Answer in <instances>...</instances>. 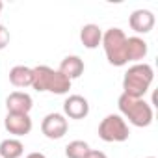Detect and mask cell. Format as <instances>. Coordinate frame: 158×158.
<instances>
[{"mask_svg":"<svg viewBox=\"0 0 158 158\" xmlns=\"http://www.w3.org/2000/svg\"><path fill=\"white\" fill-rule=\"evenodd\" d=\"M154 80V69L149 63H134L123 76V93L134 99H143Z\"/></svg>","mask_w":158,"mask_h":158,"instance_id":"obj_1","label":"cell"},{"mask_svg":"<svg viewBox=\"0 0 158 158\" xmlns=\"http://www.w3.org/2000/svg\"><path fill=\"white\" fill-rule=\"evenodd\" d=\"M117 108H119V115L138 128L149 127L154 119L152 106L145 99H134V97L121 93L117 99Z\"/></svg>","mask_w":158,"mask_h":158,"instance_id":"obj_2","label":"cell"},{"mask_svg":"<svg viewBox=\"0 0 158 158\" xmlns=\"http://www.w3.org/2000/svg\"><path fill=\"white\" fill-rule=\"evenodd\" d=\"M34 80L32 88L39 93H54V95H65L71 89V80L65 78L58 69H52L48 65H37L32 67Z\"/></svg>","mask_w":158,"mask_h":158,"instance_id":"obj_3","label":"cell"},{"mask_svg":"<svg viewBox=\"0 0 158 158\" xmlns=\"http://www.w3.org/2000/svg\"><path fill=\"white\" fill-rule=\"evenodd\" d=\"M102 48L106 60L114 67H123L128 63L127 60V34L121 28H108L102 32Z\"/></svg>","mask_w":158,"mask_h":158,"instance_id":"obj_4","label":"cell"},{"mask_svg":"<svg viewBox=\"0 0 158 158\" xmlns=\"http://www.w3.org/2000/svg\"><path fill=\"white\" fill-rule=\"evenodd\" d=\"M99 138L106 143H123L130 138L128 123L119 114H108L99 123Z\"/></svg>","mask_w":158,"mask_h":158,"instance_id":"obj_5","label":"cell"},{"mask_svg":"<svg viewBox=\"0 0 158 158\" xmlns=\"http://www.w3.org/2000/svg\"><path fill=\"white\" fill-rule=\"evenodd\" d=\"M67 130H69V121L63 114L52 112L47 114L41 121V132L48 139H61L67 134Z\"/></svg>","mask_w":158,"mask_h":158,"instance_id":"obj_6","label":"cell"},{"mask_svg":"<svg viewBox=\"0 0 158 158\" xmlns=\"http://www.w3.org/2000/svg\"><path fill=\"white\" fill-rule=\"evenodd\" d=\"M4 127L10 134H13L15 138H21L32 132L34 123L30 114H8L4 119Z\"/></svg>","mask_w":158,"mask_h":158,"instance_id":"obj_7","label":"cell"},{"mask_svg":"<svg viewBox=\"0 0 158 158\" xmlns=\"http://www.w3.org/2000/svg\"><path fill=\"white\" fill-rule=\"evenodd\" d=\"M89 114V102L82 95H69L63 101V115L69 119H86Z\"/></svg>","mask_w":158,"mask_h":158,"instance_id":"obj_8","label":"cell"},{"mask_svg":"<svg viewBox=\"0 0 158 158\" xmlns=\"http://www.w3.org/2000/svg\"><path fill=\"white\" fill-rule=\"evenodd\" d=\"M156 24V17L151 10H136L128 17V26L136 34H149Z\"/></svg>","mask_w":158,"mask_h":158,"instance_id":"obj_9","label":"cell"},{"mask_svg":"<svg viewBox=\"0 0 158 158\" xmlns=\"http://www.w3.org/2000/svg\"><path fill=\"white\" fill-rule=\"evenodd\" d=\"M8 114H30L34 108V99L26 91H13L6 97Z\"/></svg>","mask_w":158,"mask_h":158,"instance_id":"obj_10","label":"cell"},{"mask_svg":"<svg viewBox=\"0 0 158 158\" xmlns=\"http://www.w3.org/2000/svg\"><path fill=\"white\" fill-rule=\"evenodd\" d=\"M84 69H86V65H84V60H82L80 56L69 54V56H65V58L61 60L58 71H60L65 78H69V80L73 82L74 78H80V76L84 74Z\"/></svg>","mask_w":158,"mask_h":158,"instance_id":"obj_11","label":"cell"},{"mask_svg":"<svg viewBox=\"0 0 158 158\" xmlns=\"http://www.w3.org/2000/svg\"><path fill=\"white\" fill-rule=\"evenodd\" d=\"M147 52H149V45L143 37H139V35L127 37V60L128 61L141 63V60H145Z\"/></svg>","mask_w":158,"mask_h":158,"instance_id":"obj_12","label":"cell"},{"mask_svg":"<svg viewBox=\"0 0 158 158\" xmlns=\"http://www.w3.org/2000/svg\"><path fill=\"white\" fill-rule=\"evenodd\" d=\"M80 41L89 50L101 47V43H102V30H101V26L99 24H93V23L84 24L80 28Z\"/></svg>","mask_w":158,"mask_h":158,"instance_id":"obj_13","label":"cell"},{"mask_svg":"<svg viewBox=\"0 0 158 158\" xmlns=\"http://www.w3.org/2000/svg\"><path fill=\"white\" fill-rule=\"evenodd\" d=\"M32 80H34L32 67H26V65H15V67H11V71H10V82L15 88H28V86H32Z\"/></svg>","mask_w":158,"mask_h":158,"instance_id":"obj_14","label":"cell"},{"mask_svg":"<svg viewBox=\"0 0 158 158\" xmlns=\"http://www.w3.org/2000/svg\"><path fill=\"white\" fill-rule=\"evenodd\" d=\"M24 154V145L17 138H8L0 141V158H21Z\"/></svg>","mask_w":158,"mask_h":158,"instance_id":"obj_15","label":"cell"},{"mask_svg":"<svg viewBox=\"0 0 158 158\" xmlns=\"http://www.w3.org/2000/svg\"><path fill=\"white\" fill-rule=\"evenodd\" d=\"M89 143L84 139H74L71 143H67L65 147V156L67 158H86V154L89 152Z\"/></svg>","mask_w":158,"mask_h":158,"instance_id":"obj_16","label":"cell"},{"mask_svg":"<svg viewBox=\"0 0 158 158\" xmlns=\"http://www.w3.org/2000/svg\"><path fill=\"white\" fill-rule=\"evenodd\" d=\"M11 41V35H10V30L4 26V24H0V50H4Z\"/></svg>","mask_w":158,"mask_h":158,"instance_id":"obj_17","label":"cell"},{"mask_svg":"<svg viewBox=\"0 0 158 158\" xmlns=\"http://www.w3.org/2000/svg\"><path fill=\"white\" fill-rule=\"evenodd\" d=\"M86 158H108L106 156V152H102V151H97V149H91L88 154H86Z\"/></svg>","mask_w":158,"mask_h":158,"instance_id":"obj_18","label":"cell"},{"mask_svg":"<svg viewBox=\"0 0 158 158\" xmlns=\"http://www.w3.org/2000/svg\"><path fill=\"white\" fill-rule=\"evenodd\" d=\"M26 158H47V156H45L43 152H30Z\"/></svg>","mask_w":158,"mask_h":158,"instance_id":"obj_19","label":"cell"},{"mask_svg":"<svg viewBox=\"0 0 158 158\" xmlns=\"http://www.w3.org/2000/svg\"><path fill=\"white\" fill-rule=\"evenodd\" d=\"M2 8H4V4H2V0H0V13H2Z\"/></svg>","mask_w":158,"mask_h":158,"instance_id":"obj_20","label":"cell"},{"mask_svg":"<svg viewBox=\"0 0 158 158\" xmlns=\"http://www.w3.org/2000/svg\"><path fill=\"white\" fill-rule=\"evenodd\" d=\"M147 158H154V156H147Z\"/></svg>","mask_w":158,"mask_h":158,"instance_id":"obj_21","label":"cell"}]
</instances>
